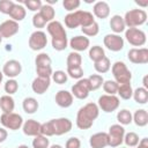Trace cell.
Listing matches in <instances>:
<instances>
[{
	"mask_svg": "<svg viewBox=\"0 0 148 148\" xmlns=\"http://www.w3.org/2000/svg\"><path fill=\"white\" fill-rule=\"evenodd\" d=\"M99 114V109L95 103H88L80 108L76 114V126L80 130H88L92 126L95 119Z\"/></svg>",
	"mask_w": 148,
	"mask_h": 148,
	"instance_id": "6da1fadb",
	"label": "cell"
},
{
	"mask_svg": "<svg viewBox=\"0 0 148 148\" xmlns=\"http://www.w3.org/2000/svg\"><path fill=\"white\" fill-rule=\"evenodd\" d=\"M47 32L52 37V47L57 51H62L67 47V34L59 21H51L47 27Z\"/></svg>",
	"mask_w": 148,
	"mask_h": 148,
	"instance_id": "7a4b0ae2",
	"label": "cell"
},
{
	"mask_svg": "<svg viewBox=\"0 0 148 148\" xmlns=\"http://www.w3.org/2000/svg\"><path fill=\"white\" fill-rule=\"evenodd\" d=\"M94 22V15L87 10H74L65 16V25L69 29H75L79 25L81 28H84Z\"/></svg>",
	"mask_w": 148,
	"mask_h": 148,
	"instance_id": "3957f363",
	"label": "cell"
},
{
	"mask_svg": "<svg viewBox=\"0 0 148 148\" xmlns=\"http://www.w3.org/2000/svg\"><path fill=\"white\" fill-rule=\"evenodd\" d=\"M125 25L128 28H136L147 21V13L143 9H131L123 17Z\"/></svg>",
	"mask_w": 148,
	"mask_h": 148,
	"instance_id": "277c9868",
	"label": "cell"
},
{
	"mask_svg": "<svg viewBox=\"0 0 148 148\" xmlns=\"http://www.w3.org/2000/svg\"><path fill=\"white\" fill-rule=\"evenodd\" d=\"M36 72L38 74V76L42 77H50L52 75V60L50 58V56L47 53H39L36 59Z\"/></svg>",
	"mask_w": 148,
	"mask_h": 148,
	"instance_id": "5b68a950",
	"label": "cell"
},
{
	"mask_svg": "<svg viewBox=\"0 0 148 148\" xmlns=\"http://www.w3.org/2000/svg\"><path fill=\"white\" fill-rule=\"evenodd\" d=\"M112 74L114 76V81L118 84H124V83H130L132 79V74L125 62L123 61H116L112 65Z\"/></svg>",
	"mask_w": 148,
	"mask_h": 148,
	"instance_id": "8992f818",
	"label": "cell"
},
{
	"mask_svg": "<svg viewBox=\"0 0 148 148\" xmlns=\"http://www.w3.org/2000/svg\"><path fill=\"white\" fill-rule=\"evenodd\" d=\"M0 121L3 125V127L12 130V131H16L23 125V118L18 113H15V112L2 113L0 117Z\"/></svg>",
	"mask_w": 148,
	"mask_h": 148,
	"instance_id": "52a82bcc",
	"label": "cell"
},
{
	"mask_svg": "<svg viewBox=\"0 0 148 148\" xmlns=\"http://www.w3.org/2000/svg\"><path fill=\"white\" fill-rule=\"evenodd\" d=\"M125 135V128L120 124L111 125L109 128V146L110 147H118L123 143Z\"/></svg>",
	"mask_w": 148,
	"mask_h": 148,
	"instance_id": "ba28073f",
	"label": "cell"
},
{
	"mask_svg": "<svg viewBox=\"0 0 148 148\" xmlns=\"http://www.w3.org/2000/svg\"><path fill=\"white\" fill-rule=\"evenodd\" d=\"M126 40L133 46H143L146 44V34L138 28H128L125 31Z\"/></svg>",
	"mask_w": 148,
	"mask_h": 148,
	"instance_id": "9c48e42d",
	"label": "cell"
},
{
	"mask_svg": "<svg viewBox=\"0 0 148 148\" xmlns=\"http://www.w3.org/2000/svg\"><path fill=\"white\" fill-rule=\"evenodd\" d=\"M119 98L116 95H102L98 98V109H102L104 112H113L119 106Z\"/></svg>",
	"mask_w": 148,
	"mask_h": 148,
	"instance_id": "30bf717a",
	"label": "cell"
},
{
	"mask_svg": "<svg viewBox=\"0 0 148 148\" xmlns=\"http://www.w3.org/2000/svg\"><path fill=\"white\" fill-rule=\"evenodd\" d=\"M54 135H62L72 130V121L68 118H58L50 120Z\"/></svg>",
	"mask_w": 148,
	"mask_h": 148,
	"instance_id": "8fae6325",
	"label": "cell"
},
{
	"mask_svg": "<svg viewBox=\"0 0 148 148\" xmlns=\"http://www.w3.org/2000/svg\"><path fill=\"white\" fill-rule=\"evenodd\" d=\"M47 44V38L45 32L40 31V30H36L34 31L30 37H29V47L34 51H39L42 49H44Z\"/></svg>",
	"mask_w": 148,
	"mask_h": 148,
	"instance_id": "7c38bea8",
	"label": "cell"
},
{
	"mask_svg": "<svg viewBox=\"0 0 148 148\" xmlns=\"http://www.w3.org/2000/svg\"><path fill=\"white\" fill-rule=\"evenodd\" d=\"M90 86L88 79H80L73 87H72V95L79 99H84L89 96Z\"/></svg>",
	"mask_w": 148,
	"mask_h": 148,
	"instance_id": "4fadbf2b",
	"label": "cell"
},
{
	"mask_svg": "<svg viewBox=\"0 0 148 148\" xmlns=\"http://www.w3.org/2000/svg\"><path fill=\"white\" fill-rule=\"evenodd\" d=\"M103 43L106 46V49H109L110 51H113V52H118V51L123 50V47H124L123 37H120L119 35H116V34H108L104 37Z\"/></svg>",
	"mask_w": 148,
	"mask_h": 148,
	"instance_id": "5bb4252c",
	"label": "cell"
},
{
	"mask_svg": "<svg viewBox=\"0 0 148 148\" xmlns=\"http://www.w3.org/2000/svg\"><path fill=\"white\" fill-rule=\"evenodd\" d=\"M127 58L133 64H147L148 62V50L146 47L131 49L127 53Z\"/></svg>",
	"mask_w": 148,
	"mask_h": 148,
	"instance_id": "9a60e30c",
	"label": "cell"
},
{
	"mask_svg": "<svg viewBox=\"0 0 148 148\" xmlns=\"http://www.w3.org/2000/svg\"><path fill=\"white\" fill-rule=\"evenodd\" d=\"M21 72H22V65L20 61H17L15 59L6 61V64L2 67V74L10 79L16 77L17 75H20Z\"/></svg>",
	"mask_w": 148,
	"mask_h": 148,
	"instance_id": "2e32d148",
	"label": "cell"
},
{
	"mask_svg": "<svg viewBox=\"0 0 148 148\" xmlns=\"http://www.w3.org/2000/svg\"><path fill=\"white\" fill-rule=\"evenodd\" d=\"M18 23L13 20H6L0 24V35L2 38H9L18 32Z\"/></svg>",
	"mask_w": 148,
	"mask_h": 148,
	"instance_id": "e0dca14e",
	"label": "cell"
},
{
	"mask_svg": "<svg viewBox=\"0 0 148 148\" xmlns=\"http://www.w3.org/2000/svg\"><path fill=\"white\" fill-rule=\"evenodd\" d=\"M89 143L91 148H105L109 146V136L105 132H98L90 136Z\"/></svg>",
	"mask_w": 148,
	"mask_h": 148,
	"instance_id": "ac0fdd59",
	"label": "cell"
},
{
	"mask_svg": "<svg viewBox=\"0 0 148 148\" xmlns=\"http://www.w3.org/2000/svg\"><path fill=\"white\" fill-rule=\"evenodd\" d=\"M50 83H51V79L50 77H42V76H37L32 83H31V88L34 90V92L38 94V95H42L44 94L49 87H50Z\"/></svg>",
	"mask_w": 148,
	"mask_h": 148,
	"instance_id": "d6986e66",
	"label": "cell"
},
{
	"mask_svg": "<svg viewBox=\"0 0 148 148\" xmlns=\"http://www.w3.org/2000/svg\"><path fill=\"white\" fill-rule=\"evenodd\" d=\"M89 38L86 36H75L69 40V46L74 50V52L84 51L89 47Z\"/></svg>",
	"mask_w": 148,
	"mask_h": 148,
	"instance_id": "ffe728a7",
	"label": "cell"
},
{
	"mask_svg": "<svg viewBox=\"0 0 148 148\" xmlns=\"http://www.w3.org/2000/svg\"><path fill=\"white\" fill-rule=\"evenodd\" d=\"M23 133L28 136H37L40 134V124L37 120L28 119L23 123Z\"/></svg>",
	"mask_w": 148,
	"mask_h": 148,
	"instance_id": "44dd1931",
	"label": "cell"
},
{
	"mask_svg": "<svg viewBox=\"0 0 148 148\" xmlns=\"http://www.w3.org/2000/svg\"><path fill=\"white\" fill-rule=\"evenodd\" d=\"M56 103L61 108H68L73 104V95L67 90H59L56 94Z\"/></svg>",
	"mask_w": 148,
	"mask_h": 148,
	"instance_id": "7402d4cb",
	"label": "cell"
},
{
	"mask_svg": "<svg viewBox=\"0 0 148 148\" xmlns=\"http://www.w3.org/2000/svg\"><path fill=\"white\" fill-rule=\"evenodd\" d=\"M92 12H94V15L98 18H106L110 14V7L108 5V2L105 1H98L94 5V8H92Z\"/></svg>",
	"mask_w": 148,
	"mask_h": 148,
	"instance_id": "603a6c76",
	"label": "cell"
},
{
	"mask_svg": "<svg viewBox=\"0 0 148 148\" xmlns=\"http://www.w3.org/2000/svg\"><path fill=\"white\" fill-rule=\"evenodd\" d=\"M110 27L112 29V31L118 35L120 32H123L125 30V22H124V18L120 16V15H113L111 18H110Z\"/></svg>",
	"mask_w": 148,
	"mask_h": 148,
	"instance_id": "cb8c5ba5",
	"label": "cell"
},
{
	"mask_svg": "<svg viewBox=\"0 0 148 148\" xmlns=\"http://www.w3.org/2000/svg\"><path fill=\"white\" fill-rule=\"evenodd\" d=\"M25 8L22 6V5H18V3H14V6L12 7L10 12H9V16L12 17L13 21L17 22V21H22L24 17H25Z\"/></svg>",
	"mask_w": 148,
	"mask_h": 148,
	"instance_id": "d4e9b609",
	"label": "cell"
},
{
	"mask_svg": "<svg viewBox=\"0 0 148 148\" xmlns=\"http://www.w3.org/2000/svg\"><path fill=\"white\" fill-rule=\"evenodd\" d=\"M0 108H1L3 113L13 112L14 108H15V103H14L13 97L10 95H3L2 97H0Z\"/></svg>",
	"mask_w": 148,
	"mask_h": 148,
	"instance_id": "484cf974",
	"label": "cell"
},
{
	"mask_svg": "<svg viewBox=\"0 0 148 148\" xmlns=\"http://www.w3.org/2000/svg\"><path fill=\"white\" fill-rule=\"evenodd\" d=\"M132 120H134L135 125L139 126V127H143L148 124V113L146 110L143 109H140V110H136L134 112V114L132 116Z\"/></svg>",
	"mask_w": 148,
	"mask_h": 148,
	"instance_id": "4316f807",
	"label": "cell"
},
{
	"mask_svg": "<svg viewBox=\"0 0 148 148\" xmlns=\"http://www.w3.org/2000/svg\"><path fill=\"white\" fill-rule=\"evenodd\" d=\"M22 106H23V110L25 113H29V114H32L37 111L38 109V102L36 98L34 97H27L23 99V103H22Z\"/></svg>",
	"mask_w": 148,
	"mask_h": 148,
	"instance_id": "83f0119b",
	"label": "cell"
},
{
	"mask_svg": "<svg viewBox=\"0 0 148 148\" xmlns=\"http://www.w3.org/2000/svg\"><path fill=\"white\" fill-rule=\"evenodd\" d=\"M67 68H76V67H81V62H82V58L80 56L79 52H71L67 56Z\"/></svg>",
	"mask_w": 148,
	"mask_h": 148,
	"instance_id": "f1b7e54d",
	"label": "cell"
},
{
	"mask_svg": "<svg viewBox=\"0 0 148 148\" xmlns=\"http://www.w3.org/2000/svg\"><path fill=\"white\" fill-rule=\"evenodd\" d=\"M132 97L134 98V101L139 104H146L148 101V90L145 89L143 87H139L133 91Z\"/></svg>",
	"mask_w": 148,
	"mask_h": 148,
	"instance_id": "f546056e",
	"label": "cell"
},
{
	"mask_svg": "<svg viewBox=\"0 0 148 148\" xmlns=\"http://www.w3.org/2000/svg\"><path fill=\"white\" fill-rule=\"evenodd\" d=\"M104 57H105V52H104V50H103L102 46L95 45V46H91L90 47V50H89V58L94 62H97V61L102 60Z\"/></svg>",
	"mask_w": 148,
	"mask_h": 148,
	"instance_id": "4dcf8cb0",
	"label": "cell"
},
{
	"mask_svg": "<svg viewBox=\"0 0 148 148\" xmlns=\"http://www.w3.org/2000/svg\"><path fill=\"white\" fill-rule=\"evenodd\" d=\"M39 14L43 16V18L46 21V22H51V21H53V18H54V15H56V12H54V9H53V7L51 6V5H42V7H40V9H39Z\"/></svg>",
	"mask_w": 148,
	"mask_h": 148,
	"instance_id": "1f68e13d",
	"label": "cell"
},
{
	"mask_svg": "<svg viewBox=\"0 0 148 148\" xmlns=\"http://www.w3.org/2000/svg\"><path fill=\"white\" fill-rule=\"evenodd\" d=\"M117 94L120 96V98L123 99H130L133 95V89L131 83H124V84H119L118 86V91Z\"/></svg>",
	"mask_w": 148,
	"mask_h": 148,
	"instance_id": "d6a6232c",
	"label": "cell"
},
{
	"mask_svg": "<svg viewBox=\"0 0 148 148\" xmlns=\"http://www.w3.org/2000/svg\"><path fill=\"white\" fill-rule=\"evenodd\" d=\"M110 67H111V64H110V59L108 57H104L102 60L95 62V65H94L95 71L98 72V73H101V74L106 73L110 69Z\"/></svg>",
	"mask_w": 148,
	"mask_h": 148,
	"instance_id": "836d02e7",
	"label": "cell"
},
{
	"mask_svg": "<svg viewBox=\"0 0 148 148\" xmlns=\"http://www.w3.org/2000/svg\"><path fill=\"white\" fill-rule=\"evenodd\" d=\"M117 119H118V121H119L120 125H130L132 123V113L128 110L123 109V110L118 111Z\"/></svg>",
	"mask_w": 148,
	"mask_h": 148,
	"instance_id": "e575fe53",
	"label": "cell"
},
{
	"mask_svg": "<svg viewBox=\"0 0 148 148\" xmlns=\"http://www.w3.org/2000/svg\"><path fill=\"white\" fill-rule=\"evenodd\" d=\"M89 81V86H90V90H97L99 87H102L104 80L102 77V75L99 74H92L88 77Z\"/></svg>",
	"mask_w": 148,
	"mask_h": 148,
	"instance_id": "d590c367",
	"label": "cell"
},
{
	"mask_svg": "<svg viewBox=\"0 0 148 148\" xmlns=\"http://www.w3.org/2000/svg\"><path fill=\"white\" fill-rule=\"evenodd\" d=\"M118 83L112 80H108L103 82V89L106 92V95H116L118 91Z\"/></svg>",
	"mask_w": 148,
	"mask_h": 148,
	"instance_id": "8d00e7d4",
	"label": "cell"
},
{
	"mask_svg": "<svg viewBox=\"0 0 148 148\" xmlns=\"http://www.w3.org/2000/svg\"><path fill=\"white\" fill-rule=\"evenodd\" d=\"M50 141L47 139V136H44L42 134L35 136V139L32 140V147L34 148H49Z\"/></svg>",
	"mask_w": 148,
	"mask_h": 148,
	"instance_id": "74e56055",
	"label": "cell"
},
{
	"mask_svg": "<svg viewBox=\"0 0 148 148\" xmlns=\"http://www.w3.org/2000/svg\"><path fill=\"white\" fill-rule=\"evenodd\" d=\"M139 136L134 132H128L127 134L124 135V142L126 143L127 147H136L139 143Z\"/></svg>",
	"mask_w": 148,
	"mask_h": 148,
	"instance_id": "f35d334b",
	"label": "cell"
},
{
	"mask_svg": "<svg viewBox=\"0 0 148 148\" xmlns=\"http://www.w3.org/2000/svg\"><path fill=\"white\" fill-rule=\"evenodd\" d=\"M81 30H82V32H83L86 36L94 37V36H96V35L98 34V31H99V27H98L97 22L95 21V22H94V23H91L90 25L84 27V28H81Z\"/></svg>",
	"mask_w": 148,
	"mask_h": 148,
	"instance_id": "ab89813d",
	"label": "cell"
},
{
	"mask_svg": "<svg viewBox=\"0 0 148 148\" xmlns=\"http://www.w3.org/2000/svg\"><path fill=\"white\" fill-rule=\"evenodd\" d=\"M18 89V83L16 80L14 79H9L8 81H6L5 83V91L8 94V95H13L17 91Z\"/></svg>",
	"mask_w": 148,
	"mask_h": 148,
	"instance_id": "60d3db41",
	"label": "cell"
},
{
	"mask_svg": "<svg viewBox=\"0 0 148 148\" xmlns=\"http://www.w3.org/2000/svg\"><path fill=\"white\" fill-rule=\"evenodd\" d=\"M52 80L58 84H64L67 81V73L64 71H56L52 73Z\"/></svg>",
	"mask_w": 148,
	"mask_h": 148,
	"instance_id": "b9f144b4",
	"label": "cell"
},
{
	"mask_svg": "<svg viewBox=\"0 0 148 148\" xmlns=\"http://www.w3.org/2000/svg\"><path fill=\"white\" fill-rule=\"evenodd\" d=\"M23 3L31 12H36V10L40 9V7H42V1L40 0H25Z\"/></svg>",
	"mask_w": 148,
	"mask_h": 148,
	"instance_id": "7bdbcfd3",
	"label": "cell"
},
{
	"mask_svg": "<svg viewBox=\"0 0 148 148\" xmlns=\"http://www.w3.org/2000/svg\"><path fill=\"white\" fill-rule=\"evenodd\" d=\"M80 0H64L62 2V6L68 12H73L74 9H77L79 6H80Z\"/></svg>",
	"mask_w": 148,
	"mask_h": 148,
	"instance_id": "ee69618b",
	"label": "cell"
},
{
	"mask_svg": "<svg viewBox=\"0 0 148 148\" xmlns=\"http://www.w3.org/2000/svg\"><path fill=\"white\" fill-rule=\"evenodd\" d=\"M14 3L15 2L12 0H0V12L2 14H9Z\"/></svg>",
	"mask_w": 148,
	"mask_h": 148,
	"instance_id": "f6af8a7d",
	"label": "cell"
},
{
	"mask_svg": "<svg viewBox=\"0 0 148 148\" xmlns=\"http://www.w3.org/2000/svg\"><path fill=\"white\" fill-rule=\"evenodd\" d=\"M32 24L35 28H44L46 25V21L43 18V16L39 13H37L32 16Z\"/></svg>",
	"mask_w": 148,
	"mask_h": 148,
	"instance_id": "bcb514c9",
	"label": "cell"
},
{
	"mask_svg": "<svg viewBox=\"0 0 148 148\" xmlns=\"http://www.w3.org/2000/svg\"><path fill=\"white\" fill-rule=\"evenodd\" d=\"M67 74L73 77V79H81L83 76V69L82 67H76V68H67Z\"/></svg>",
	"mask_w": 148,
	"mask_h": 148,
	"instance_id": "7dc6e473",
	"label": "cell"
},
{
	"mask_svg": "<svg viewBox=\"0 0 148 148\" xmlns=\"http://www.w3.org/2000/svg\"><path fill=\"white\" fill-rule=\"evenodd\" d=\"M80 147H81V141L75 136L69 138L65 145V148H80Z\"/></svg>",
	"mask_w": 148,
	"mask_h": 148,
	"instance_id": "c3c4849f",
	"label": "cell"
},
{
	"mask_svg": "<svg viewBox=\"0 0 148 148\" xmlns=\"http://www.w3.org/2000/svg\"><path fill=\"white\" fill-rule=\"evenodd\" d=\"M7 131L2 127H0V142H3L6 139H7Z\"/></svg>",
	"mask_w": 148,
	"mask_h": 148,
	"instance_id": "681fc988",
	"label": "cell"
},
{
	"mask_svg": "<svg viewBox=\"0 0 148 148\" xmlns=\"http://www.w3.org/2000/svg\"><path fill=\"white\" fill-rule=\"evenodd\" d=\"M138 148H148V139L147 138H143L141 141H139L138 143Z\"/></svg>",
	"mask_w": 148,
	"mask_h": 148,
	"instance_id": "f907efd6",
	"label": "cell"
},
{
	"mask_svg": "<svg viewBox=\"0 0 148 148\" xmlns=\"http://www.w3.org/2000/svg\"><path fill=\"white\" fill-rule=\"evenodd\" d=\"M147 79H148V76L146 75V76L143 77V88L148 90V82H147Z\"/></svg>",
	"mask_w": 148,
	"mask_h": 148,
	"instance_id": "816d5d0a",
	"label": "cell"
},
{
	"mask_svg": "<svg viewBox=\"0 0 148 148\" xmlns=\"http://www.w3.org/2000/svg\"><path fill=\"white\" fill-rule=\"evenodd\" d=\"M136 3H138L139 6H141V7H146V6H148V0H146L145 2H141V1H136Z\"/></svg>",
	"mask_w": 148,
	"mask_h": 148,
	"instance_id": "f5cc1de1",
	"label": "cell"
},
{
	"mask_svg": "<svg viewBox=\"0 0 148 148\" xmlns=\"http://www.w3.org/2000/svg\"><path fill=\"white\" fill-rule=\"evenodd\" d=\"M50 148H62V147H61L60 145H52Z\"/></svg>",
	"mask_w": 148,
	"mask_h": 148,
	"instance_id": "db71d44e",
	"label": "cell"
},
{
	"mask_svg": "<svg viewBox=\"0 0 148 148\" xmlns=\"http://www.w3.org/2000/svg\"><path fill=\"white\" fill-rule=\"evenodd\" d=\"M17 148H29L28 146H25V145H21V146H18Z\"/></svg>",
	"mask_w": 148,
	"mask_h": 148,
	"instance_id": "11a10c76",
	"label": "cell"
},
{
	"mask_svg": "<svg viewBox=\"0 0 148 148\" xmlns=\"http://www.w3.org/2000/svg\"><path fill=\"white\" fill-rule=\"evenodd\" d=\"M2 76H3V74H2V72L0 71V83H1V81H2Z\"/></svg>",
	"mask_w": 148,
	"mask_h": 148,
	"instance_id": "9f6ffc18",
	"label": "cell"
},
{
	"mask_svg": "<svg viewBox=\"0 0 148 148\" xmlns=\"http://www.w3.org/2000/svg\"><path fill=\"white\" fill-rule=\"evenodd\" d=\"M2 42V37H1V35H0V43Z\"/></svg>",
	"mask_w": 148,
	"mask_h": 148,
	"instance_id": "6f0895ef",
	"label": "cell"
}]
</instances>
